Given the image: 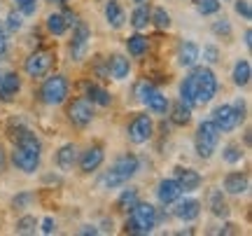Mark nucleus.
Wrapping results in <instances>:
<instances>
[{"instance_id":"7c9ffc66","label":"nucleus","mask_w":252,"mask_h":236,"mask_svg":"<svg viewBox=\"0 0 252 236\" xmlns=\"http://www.w3.org/2000/svg\"><path fill=\"white\" fill-rule=\"evenodd\" d=\"M220 0H196V12L203 14V17H210V14H217L220 12Z\"/></svg>"},{"instance_id":"2eb2a0df","label":"nucleus","mask_w":252,"mask_h":236,"mask_svg":"<svg viewBox=\"0 0 252 236\" xmlns=\"http://www.w3.org/2000/svg\"><path fill=\"white\" fill-rule=\"evenodd\" d=\"M173 215L182 220V222H194L201 215V203L196 199H178L175 208H173Z\"/></svg>"},{"instance_id":"79ce46f5","label":"nucleus","mask_w":252,"mask_h":236,"mask_svg":"<svg viewBox=\"0 0 252 236\" xmlns=\"http://www.w3.org/2000/svg\"><path fill=\"white\" fill-rule=\"evenodd\" d=\"M63 17H65V24H68V28H75L77 26V24H80V21H77V14H75V12H70V9H65V12H63Z\"/></svg>"},{"instance_id":"6e6552de","label":"nucleus","mask_w":252,"mask_h":236,"mask_svg":"<svg viewBox=\"0 0 252 236\" xmlns=\"http://www.w3.org/2000/svg\"><path fill=\"white\" fill-rule=\"evenodd\" d=\"M68 91H70V84L63 75H52L42 82L40 87V99L47 105H61L63 101L68 99Z\"/></svg>"},{"instance_id":"f704fd0d","label":"nucleus","mask_w":252,"mask_h":236,"mask_svg":"<svg viewBox=\"0 0 252 236\" xmlns=\"http://www.w3.org/2000/svg\"><path fill=\"white\" fill-rule=\"evenodd\" d=\"M24 14H21V12H14V9H12V12H9L7 14V19H5V21H7V24H5V26H7V31H12V33H17V31H21V26H24Z\"/></svg>"},{"instance_id":"72a5a7b5","label":"nucleus","mask_w":252,"mask_h":236,"mask_svg":"<svg viewBox=\"0 0 252 236\" xmlns=\"http://www.w3.org/2000/svg\"><path fill=\"white\" fill-rule=\"evenodd\" d=\"M222 157H224L226 164H238L241 159H243V150H241V145H234V143H231V145L224 147Z\"/></svg>"},{"instance_id":"37998d69","label":"nucleus","mask_w":252,"mask_h":236,"mask_svg":"<svg viewBox=\"0 0 252 236\" xmlns=\"http://www.w3.org/2000/svg\"><path fill=\"white\" fill-rule=\"evenodd\" d=\"M42 232H45V234H54L56 232V222L52 218H45L42 220Z\"/></svg>"},{"instance_id":"f8f14e48","label":"nucleus","mask_w":252,"mask_h":236,"mask_svg":"<svg viewBox=\"0 0 252 236\" xmlns=\"http://www.w3.org/2000/svg\"><path fill=\"white\" fill-rule=\"evenodd\" d=\"M89 37L91 31L87 28V24H77L75 31H72V40H70V56L72 61H82L84 54H87V47H89Z\"/></svg>"},{"instance_id":"e433bc0d","label":"nucleus","mask_w":252,"mask_h":236,"mask_svg":"<svg viewBox=\"0 0 252 236\" xmlns=\"http://www.w3.org/2000/svg\"><path fill=\"white\" fill-rule=\"evenodd\" d=\"M213 33L224 35V37L231 35V24H229V19H217L215 24H213Z\"/></svg>"},{"instance_id":"393cba45","label":"nucleus","mask_w":252,"mask_h":236,"mask_svg":"<svg viewBox=\"0 0 252 236\" xmlns=\"http://www.w3.org/2000/svg\"><path fill=\"white\" fill-rule=\"evenodd\" d=\"M231 77H234V84H236V87H248V84H250V77H252V66H250V61H248V59L236 61Z\"/></svg>"},{"instance_id":"a211bd4d","label":"nucleus","mask_w":252,"mask_h":236,"mask_svg":"<svg viewBox=\"0 0 252 236\" xmlns=\"http://www.w3.org/2000/svg\"><path fill=\"white\" fill-rule=\"evenodd\" d=\"M175 180L180 182L182 192H196L198 187H201V175H198L194 169L178 166V169H175Z\"/></svg>"},{"instance_id":"bb28decb","label":"nucleus","mask_w":252,"mask_h":236,"mask_svg":"<svg viewBox=\"0 0 252 236\" xmlns=\"http://www.w3.org/2000/svg\"><path fill=\"white\" fill-rule=\"evenodd\" d=\"M150 14H152V9L140 2V5L133 9V14H131V26H133L135 31H143V28H147V24H150Z\"/></svg>"},{"instance_id":"473e14b6","label":"nucleus","mask_w":252,"mask_h":236,"mask_svg":"<svg viewBox=\"0 0 252 236\" xmlns=\"http://www.w3.org/2000/svg\"><path fill=\"white\" fill-rule=\"evenodd\" d=\"M150 21H154L157 28H168L171 26V14H168L163 7H157L152 14H150Z\"/></svg>"},{"instance_id":"cd10ccee","label":"nucleus","mask_w":252,"mask_h":236,"mask_svg":"<svg viewBox=\"0 0 252 236\" xmlns=\"http://www.w3.org/2000/svg\"><path fill=\"white\" fill-rule=\"evenodd\" d=\"M173 124H178V127H185V124H189V119H191V108H189L185 101H178L175 105H173Z\"/></svg>"},{"instance_id":"423d86ee","label":"nucleus","mask_w":252,"mask_h":236,"mask_svg":"<svg viewBox=\"0 0 252 236\" xmlns=\"http://www.w3.org/2000/svg\"><path fill=\"white\" fill-rule=\"evenodd\" d=\"M245 117V105L238 99L236 103H222L213 110V122L220 131H234Z\"/></svg>"},{"instance_id":"c756f323","label":"nucleus","mask_w":252,"mask_h":236,"mask_svg":"<svg viewBox=\"0 0 252 236\" xmlns=\"http://www.w3.org/2000/svg\"><path fill=\"white\" fill-rule=\"evenodd\" d=\"M135 203H138V190H135V187H128V190H124L122 194H119V199H117L119 210L128 213V210L133 208Z\"/></svg>"},{"instance_id":"20e7f679","label":"nucleus","mask_w":252,"mask_h":236,"mask_svg":"<svg viewBox=\"0 0 252 236\" xmlns=\"http://www.w3.org/2000/svg\"><path fill=\"white\" fill-rule=\"evenodd\" d=\"M157 227V208L152 203L138 201L133 208L128 210V220H126V232L128 234H150Z\"/></svg>"},{"instance_id":"412c9836","label":"nucleus","mask_w":252,"mask_h":236,"mask_svg":"<svg viewBox=\"0 0 252 236\" xmlns=\"http://www.w3.org/2000/svg\"><path fill=\"white\" fill-rule=\"evenodd\" d=\"M198 56H201V49H198L194 42H182L180 49H178V64L182 68H194L198 61Z\"/></svg>"},{"instance_id":"f3484780","label":"nucleus","mask_w":252,"mask_h":236,"mask_svg":"<svg viewBox=\"0 0 252 236\" xmlns=\"http://www.w3.org/2000/svg\"><path fill=\"white\" fill-rule=\"evenodd\" d=\"M19 89H21V80H19L17 73H7V75L0 77V101H2V103L14 101Z\"/></svg>"},{"instance_id":"b1692460","label":"nucleus","mask_w":252,"mask_h":236,"mask_svg":"<svg viewBox=\"0 0 252 236\" xmlns=\"http://www.w3.org/2000/svg\"><path fill=\"white\" fill-rule=\"evenodd\" d=\"M105 19H108L110 28H115V31L124 26V21H126V12L122 9V5H119L117 0H110L108 5H105Z\"/></svg>"},{"instance_id":"dca6fc26","label":"nucleus","mask_w":252,"mask_h":236,"mask_svg":"<svg viewBox=\"0 0 252 236\" xmlns=\"http://www.w3.org/2000/svg\"><path fill=\"white\" fill-rule=\"evenodd\" d=\"M82 91H84V99L89 101V103H96L100 108H108L110 103H112V96L103 87L94 84V82H82Z\"/></svg>"},{"instance_id":"a878e982","label":"nucleus","mask_w":252,"mask_h":236,"mask_svg":"<svg viewBox=\"0 0 252 236\" xmlns=\"http://www.w3.org/2000/svg\"><path fill=\"white\" fill-rule=\"evenodd\" d=\"M147 37L140 35V33H135V35L126 37V49H128V54L133 56V59H140V56H145V52H147Z\"/></svg>"},{"instance_id":"6ab92c4d","label":"nucleus","mask_w":252,"mask_h":236,"mask_svg":"<svg viewBox=\"0 0 252 236\" xmlns=\"http://www.w3.org/2000/svg\"><path fill=\"white\" fill-rule=\"evenodd\" d=\"M224 190L229 194H245V192L250 190V178H248V173H229L224 178Z\"/></svg>"},{"instance_id":"49530a36","label":"nucleus","mask_w":252,"mask_h":236,"mask_svg":"<svg viewBox=\"0 0 252 236\" xmlns=\"http://www.w3.org/2000/svg\"><path fill=\"white\" fill-rule=\"evenodd\" d=\"M82 234H98V229H96V227H91V225H87V227L82 229Z\"/></svg>"},{"instance_id":"0eeeda50","label":"nucleus","mask_w":252,"mask_h":236,"mask_svg":"<svg viewBox=\"0 0 252 236\" xmlns=\"http://www.w3.org/2000/svg\"><path fill=\"white\" fill-rule=\"evenodd\" d=\"M135 96H138V101H143L145 105H147V110H152L154 115H166L168 108H171L168 99L154 87L152 82H147V80L135 84Z\"/></svg>"},{"instance_id":"de8ad7c7","label":"nucleus","mask_w":252,"mask_h":236,"mask_svg":"<svg viewBox=\"0 0 252 236\" xmlns=\"http://www.w3.org/2000/svg\"><path fill=\"white\" fill-rule=\"evenodd\" d=\"M5 169V152H2V147H0V173Z\"/></svg>"},{"instance_id":"9b49d317","label":"nucleus","mask_w":252,"mask_h":236,"mask_svg":"<svg viewBox=\"0 0 252 236\" xmlns=\"http://www.w3.org/2000/svg\"><path fill=\"white\" fill-rule=\"evenodd\" d=\"M68 119L72 122V127H77V129L89 127L91 119H94L91 103L87 99H75L70 105H68Z\"/></svg>"},{"instance_id":"4be33fe9","label":"nucleus","mask_w":252,"mask_h":236,"mask_svg":"<svg viewBox=\"0 0 252 236\" xmlns=\"http://www.w3.org/2000/svg\"><path fill=\"white\" fill-rule=\"evenodd\" d=\"M108 73L115 77V80H126L128 73H131V64L124 54H115L108 61Z\"/></svg>"},{"instance_id":"a19ab883","label":"nucleus","mask_w":252,"mask_h":236,"mask_svg":"<svg viewBox=\"0 0 252 236\" xmlns=\"http://www.w3.org/2000/svg\"><path fill=\"white\" fill-rule=\"evenodd\" d=\"M7 49H9V42H7V35H5V26L0 24V59L7 56Z\"/></svg>"},{"instance_id":"c85d7f7f","label":"nucleus","mask_w":252,"mask_h":236,"mask_svg":"<svg viewBox=\"0 0 252 236\" xmlns=\"http://www.w3.org/2000/svg\"><path fill=\"white\" fill-rule=\"evenodd\" d=\"M47 31L52 33V35L61 37L65 31H68V24H65V17L63 14H49L47 17Z\"/></svg>"},{"instance_id":"a18cd8bd","label":"nucleus","mask_w":252,"mask_h":236,"mask_svg":"<svg viewBox=\"0 0 252 236\" xmlns=\"http://www.w3.org/2000/svg\"><path fill=\"white\" fill-rule=\"evenodd\" d=\"M243 42H245V47H248V49H250V47H252V33H250V28L245 31V35H243Z\"/></svg>"},{"instance_id":"ddd939ff","label":"nucleus","mask_w":252,"mask_h":236,"mask_svg":"<svg viewBox=\"0 0 252 236\" xmlns=\"http://www.w3.org/2000/svg\"><path fill=\"white\" fill-rule=\"evenodd\" d=\"M180 197H182V187L175 178H166V180H161L157 185V199H159L161 206H171Z\"/></svg>"},{"instance_id":"f03ea898","label":"nucleus","mask_w":252,"mask_h":236,"mask_svg":"<svg viewBox=\"0 0 252 236\" xmlns=\"http://www.w3.org/2000/svg\"><path fill=\"white\" fill-rule=\"evenodd\" d=\"M9 136L14 140L12 164L24 173H35L37 169H40V152H42V145H40L37 136L26 127L12 129Z\"/></svg>"},{"instance_id":"2f4dec72","label":"nucleus","mask_w":252,"mask_h":236,"mask_svg":"<svg viewBox=\"0 0 252 236\" xmlns=\"http://www.w3.org/2000/svg\"><path fill=\"white\" fill-rule=\"evenodd\" d=\"M35 227H37L35 218H33V215H24L21 220H17L14 232H17V234H35Z\"/></svg>"},{"instance_id":"58836bf2","label":"nucleus","mask_w":252,"mask_h":236,"mask_svg":"<svg viewBox=\"0 0 252 236\" xmlns=\"http://www.w3.org/2000/svg\"><path fill=\"white\" fill-rule=\"evenodd\" d=\"M203 59H206L208 64H217L220 61V49L215 45H206L203 47Z\"/></svg>"},{"instance_id":"3c124183","label":"nucleus","mask_w":252,"mask_h":236,"mask_svg":"<svg viewBox=\"0 0 252 236\" xmlns=\"http://www.w3.org/2000/svg\"><path fill=\"white\" fill-rule=\"evenodd\" d=\"M47 2H54V0H47Z\"/></svg>"},{"instance_id":"09e8293b","label":"nucleus","mask_w":252,"mask_h":236,"mask_svg":"<svg viewBox=\"0 0 252 236\" xmlns=\"http://www.w3.org/2000/svg\"><path fill=\"white\" fill-rule=\"evenodd\" d=\"M54 2H59V5H65V2H68V0H54Z\"/></svg>"},{"instance_id":"7ed1b4c3","label":"nucleus","mask_w":252,"mask_h":236,"mask_svg":"<svg viewBox=\"0 0 252 236\" xmlns=\"http://www.w3.org/2000/svg\"><path fill=\"white\" fill-rule=\"evenodd\" d=\"M138 171H140L138 157L135 155H124V157H119L117 162L110 166V171L100 178V185L108 187V190H115V187H119V185H124L126 180H131Z\"/></svg>"},{"instance_id":"f257e3e1","label":"nucleus","mask_w":252,"mask_h":236,"mask_svg":"<svg viewBox=\"0 0 252 236\" xmlns=\"http://www.w3.org/2000/svg\"><path fill=\"white\" fill-rule=\"evenodd\" d=\"M215 94H217V77L206 66L194 68L180 84V101H185L189 108L206 105V103L215 99Z\"/></svg>"},{"instance_id":"8fccbe9b","label":"nucleus","mask_w":252,"mask_h":236,"mask_svg":"<svg viewBox=\"0 0 252 236\" xmlns=\"http://www.w3.org/2000/svg\"><path fill=\"white\" fill-rule=\"evenodd\" d=\"M133 2H138V5H140V2H145V0H133Z\"/></svg>"},{"instance_id":"aec40b11","label":"nucleus","mask_w":252,"mask_h":236,"mask_svg":"<svg viewBox=\"0 0 252 236\" xmlns=\"http://www.w3.org/2000/svg\"><path fill=\"white\" fill-rule=\"evenodd\" d=\"M75 164H77V147L72 145V143H65L63 147H59V152H56V166L61 171H70Z\"/></svg>"},{"instance_id":"ea45409f","label":"nucleus","mask_w":252,"mask_h":236,"mask_svg":"<svg viewBox=\"0 0 252 236\" xmlns=\"http://www.w3.org/2000/svg\"><path fill=\"white\" fill-rule=\"evenodd\" d=\"M236 12H238L243 19H248V21L252 19V7H250L248 0H236Z\"/></svg>"},{"instance_id":"5701e85b","label":"nucleus","mask_w":252,"mask_h":236,"mask_svg":"<svg viewBox=\"0 0 252 236\" xmlns=\"http://www.w3.org/2000/svg\"><path fill=\"white\" fill-rule=\"evenodd\" d=\"M208 208H210V213H213L215 218H226V215H229V206H226L222 190L208 192Z\"/></svg>"},{"instance_id":"c9c22d12","label":"nucleus","mask_w":252,"mask_h":236,"mask_svg":"<svg viewBox=\"0 0 252 236\" xmlns=\"http://www.w3.org/2000/svg\"><path fill=\"white\" fill-rule=\"evenodd\" d=\"M14 2H17V9L24 17H33L37 12V0H14Z\"/></svg>"},{"instance_id":"39448f33","label":"nucleus","mask_w":252,"mask_h":236,"mask_svg":"<svg viewBox=\"0 0 252 236\" xmlns=\"http://www.w3.org/2000/svg\"><path fill=\"white\" fill-rule=\"evenodd\" d=\"M220 129L215 127V122L213 119H206V122H201L196 129V136H194V145H196V155L201 159H210V157L215 155L217 145H220Z\"/></svg>"},{"instance_id":"1a4fd4ad","label":"nucleus","mask_w":252,"mask_h":236,"mask_svg":"<svg viewBox=\"0 0 252 236\" xmlns=\"http://www.w3.org/2000/svg\"><path fill=\"white\" fill-rule=\"evenodd\" d=\"M54 64V54L47 52V49H37L33 54H28V59L24 61V70H26L28 77H42V75L49 73V68Z\"/></svg>"},{"instance_id":"c03bdc74","label":"nucleus","mask_w":252,"mask_h":236,"mask_svg":"<svg viewBox=\"0 0 252 236\" xmlns=\"http://www.w3.org/2000/svg\"><path fill=\"white\" fill-rule=\"evenodd\" d=\"M96 73L100 75V77H103V80H110V73H108V68H105V66H103V61H96Z\"/></svg>"},{"instance_id":"9d476101","label":"nucleus","mask_w":252,"mask_h":236,"mask_svg":"<svg viewBox=\"0 0 252 236\" xmlns=\"http://www.w3.org/2000/svg\"><path fill=\"white\" fill-rule=\"evenodd\" d=\"M126 134H128V140H131V143H135V145H143V143H147V140L152 138V134H154L152 117H150V115H135V117L131 119L128 129H126Z\"/></svg>"},{"instance_id":"4468645a","label":"nucleus","mask_w":252,"mask_h":236,"mask_svg":"<svg viewBox=\"0 0 252 236\" xmlns=\"http://www.w3.org/2000/svg\"><path fill=\"white\" fill-rule=\"evenodd\" d=\"M105 162V150L100 145H91L87 152H82V157L77 159L82 173H94L100 169V164Z\"/></svg>"},{"instance_id":"4c0bfd02","label":"nucleus","mask_w":252,"mask_h":236,"mask_svg":"<svg viewBox=\"0 0 252 236\" xmlns=\"http://www.w3.org/2000/svg\"><path fill=\"white\" fill-rule=\"evenodd\" d=\"M31 201H33V194H31V192H21V194H17V197L12 199V206H14V208H28Z\"/></svg>"}]
</instances>
